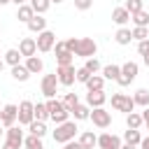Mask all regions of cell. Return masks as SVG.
<instances>
[{
  "mask_svg": "<svg viewBox=\"0 0 149 149\" xmlns=\"http://www.w3.org/2000/svg\"><path fill=\"white\" fill-rule=\"evenodd\" d=\"M23 65H26V70H28L30 74H40V72L44 70V61H42L37 54H35V56H30V58H26V63H23Z\"/></svg>",
  "mask_w": 149,
  "mask_h": 149,
  "instance_id": "cell-16",
  "label": "cell"
},
{
  "mask_svg": "<svg viewBox=\"0 0 149 149\" xmlns=\"http://www.w3.org/2000/svg\"><path fill=\"white\" fill-rule=\"evenodd\" d=\"M2 135H5V128H2V123H0V137H2Z\"/></svg>",
  "mask_w": 149,
  "mask_h": 149,
  "instance_id": "cell-52",
  "label": "cell"
},
{
  "mask_svg": "<svg viewBox=\"0 0 149 149\" xmlns=\"http://www.w3.org/2000/svg\"><path fill=\"white\" fill-rule=\"evenodd\" d=\"M112 21H114V23H116L119 28H123V26H126V23L130 21V14H128V12L123 9V5H121V7H114V9H112Z\"/></svg>",
  "mask_w": 149,
  "mask_h": 149,
  "instance_id": "cell-18",
  "label": "cell"
},
{
  "mask_svg": "<svg viewBox=\"0 0 149 149\" xmlns=\"http://www.w3.org/2000/svg\"><path fill=\"white\" fill-rule=\"evenodd\" d=\"M147 128H149V126H147Z\"/></svg>",
  "mask_w": 149,
  "mask_h": 149,
  "instance_id": "cell-56",
  "label": "cell"
},
{
  "mask_svg": "<svg viewBox=\"0 0 149 149\" xmlns=\"http://www.w3.org/2000/svg\"><path fill=\"white\" fill-rule=\"evenodd\" d=\"M12 2H14V5H16V7H21V5H26V2H28V0H12Z\"/></svg>",
  "mask_w": 149,
  "mask_h": 149,
  "instance_id": "cell-48",
  "label": "cell"
},
{
  "mask_svg": "<svg viewBox=\"0 0 149 149\" xmlns=\"http://www.w3.org/2000/svg\"><path fill=\"white\" fill-rule=\"evenodd\" d=\"M130 21L135 23V26H140V28H149V12H135V14H130Z\"/></svg>",
  "mask_w": 149,
  "mask_h": 149,
  "instance_id": "cell-28",
  "label": "cell"
},
{
  "mask_svg": "<svg viewBox=\"0 0 149 149\" xmlns=\"http://www.w3.org/2000/svg\"><path fill=\"white\" fill-rule=\"evenodd\" d=\"M33 116H35V121H44V123H47V119H49L47 105H44V102H37V105L33 107Z\"/></svg>",
  "mask_w": 149,
  "mask_h": 149,
  "instance_id": "cell-33",
  "label": "cell"
},
{
  "mask_svg": "<svg viewBox=\"0 0 149 149\" xmlns=\"http://www.w3.org/2000/svg\"><path fill=\"white\" fill-rule=\"evenodd\" d=\"M33 107H35V102H30V100H21V102H19V112H16V121H19V126H28L30 121H35V116H33Z\"/></svg>",
  "mask_w": 149,
  "mask_h": 149,
  "instance_id": "cell-7",
  "label": "cell"
},
{
  "mask_svg": "<svg viewBox=\"0 0 149 149\" xmlns=\"http://www.w3.org/2000/svg\"><path fill=\"white\" fill-rule=\"evenodd\" d=\"M133 102H135V107L137 105L140 107H149V91L147 88H137L135 95H133Z\"/></svg>",
  "mask_w": 149,
  "mask_h": 149,
  "instance_id": "cell-29",
  "label": "cell"
},
{
  "mask_svg": "<svg viewBox=\"0 0 149 149\" xmlns=\"http://www.w3.org/2000/svg\"><path fill=\"white\" fill-rule=\"evenodd\" d=\"M21 147H23L21 142H14V140H5L0 149H21Z\"/></svg>",
  "mask_w": 149,
  "mask_h": 149,
  "instance_id": "cell-43",
  "label": "cell"
},
{
  "mask_svg": "<svg viewBox=\"0 0 149 149\" xmlns=\"http://www.w3.org/2000/svg\"><path fill=\"white\" fill-rule=\"evenodd\" d=\"M114 40H116V44H121V47H126V44H130L133 42V35H130V28H119L116 30V35H114Z\"/></svg>",
  "mask_w": 149,
  "mask_h": 149,
  "instance_id": "cell-25",
  "label": "cell"
},
{
  "mask_svg": "<svg viewBox=\"0 0 149 149\" xmlns=\"http://www.w3.org/2000/svg\"><path fill=\"white\" fill-rule=\"evenodd\" d=\"M26 26H28V30H30V33H37V35H40L42 30H47V19H44L42 14H35Z\"/></svg>",
  "mask_w": 149,
  "mask_h": 149,
  "instance_id": "cell-19",
  "label": "cell"
},
{
  "mask_svg": "<svg viewBox=\"0 0 149 149\" xmlns=\"http://www.w3.org/2000/svg\"><path fill=\"white\" fill-rule=\"evenodd\" d=\"M74 65H58L56 68V79H58V84L61 86H72L77 79H74Z\"/></svg>",
  "mask_w": 149,
  "mask_h": 149,
  "instance_id": "cell-9",
  "label": "cell"
},
{
  "mask_svg": "<svg viewBox=\"0 0 149 149\" xmlns=\"http://www.w3.org/2000/svg\"><path fill=\"white\" fill-rule=\"evenodd\" d=\"M91 7H93V0H74V9H79V12H86Z\"/></svg>",
  "mask_w": 149,
  "mask_h": 149,
  "instance_id": "cell-41",
  "label": "cell"
},
{
  "mask_svg": "<svg viewBox=\"0 0 149 149\" xmlns=\"http://www.w3.org/2000/svg\"><path fill=\"white\" fill-rule=\"evenodd\" d=\"M28 5L33 7V12H35V14H44V12L51 7V0H30Z\"/></svg>",
  "mask_w": 149,
  "mask_h": 149,
  "instance_id": "cell-37",
  "label": "cell"
},
{
  "mask_svg": "<svg viewBox=\"0 0 149 149\" xmlns=\"http://www.w3.org/2000/svg\"><path fill=\"white\" fill-rule=\"evenodd\" d=\"M47 112H49V119L58 126V123H65V121H70V112L63 107V102L61 100H56V98H49L47 102Z\"/></svg>",
  "mask_w": 149,
  "mask_h": 149,
  "instance_id": "cell-1",
  "label": "cell"
},
{
  "mask_svg": "<svg viewBox=\"0 0 149 149\" xmlns=\"http://www.w3.org/2000/svg\"><path fill=\"white\" fill-rule=\"evenodd\" d=\"M88 119L93 121V126H95V128H107V126L112 123V114H109L105 107H95V109H91Z\"/></svg>",
  "mask_w": 149,
  "mask_h": 149,
  "instance_id": "cell-10",
  "label": "cell"
},
{
  "mask_svg": "<svg viewBox=\"0 0 149 149\" xmlns=\"http://www.w3.org/2000/svg\"><path fill=\"white\" fill-rule=\"evenodd\" d=\"M54 51H56V68H58V65H72V58H74V56L68 51L65 40H56Z\"/></svg>",
  "mask_w": 149,
  "mask_h": 149,
  "instance_id": "cell-8",
  "label": "cell"
},
{
  "mask_svg": "<svg viewBox=\"0 0 149 149\" xmlns=\"http://www.w3.org/2000/svg\"><path fill=\"white\" fill-rule=\"evenodd\" d=\"M9 2H12V0H0V5H9Z\"/></svg>",
  "mask_w": 149,
  "mask_h": 149,
  "instance_id": "cell-53",
  "label": "cell"
},
{
  "mask_svg": "<svg viewBox=\"0 0 149 149\" xmlns=\"http://www.w3.org/2000/svg\"><path fill=\"white\" fill-rule=\"evenodd\" d=\"M105 102H107V93H105V91H88V93H86V105H88L91 109L105 107Z\"/></svg>",
  "mask_w": 149,
  "mask_h": 149,
  "instance_id": "cell-14",
  "label": "cell"
},
{
  "mask_svg": "<svg viewBox=\"0 0 149 149\" xmlns=\"http://www.w3.org/2000/svg\"><path fill=\"white\" fill-rule=\"evenodd\" d=\"M126 126L140 130V126H142V116H140V112H130V114H126Z\"/></svg>",
  "mask_w": 149,
  "mask_h": 149,
  "instance_id": "cell-35",
  "label": "cell"
},
{
  "mask_svg": "<svg viewBox=\"0 0 149 149\" xmlns=\"http://www.w3.org/2000/svg\"><path fill=\"white\" fill-rule=\"evenodd\" d=\"M2 61H5V65H12V68L19 65V63H21V54H19V49H7Z\"/></svg>",
  "mask_w": 149,
  "mask_h": 149,
  "instance_id": "cell-30",
  "label": "cell"
},
{
  "mask_svg": "<svg viewBox=\"0 0 149 149\" xmlns=\"http://www.w3.org/2000/svg\"><path fill=\"white\" fill-rule=\"evenodd\" d=\"M84 68L91 72V74H98L100 70H102V65H100V61L93 56V58H86V63H84Z\"/></svg>",
  "mask_w": 149,
  "mask_h": 149,
  "instance_id": "cell-38",
  "label": "cell"
},
{
  "mask_svg": "<svg viewBox=\"0 0 149 149\" xmlns=\"http://www.w3.org/2000/svg\"><path fill=\"white\" fill-rule=\"evenodd\" d=\"M70 114L74 116V121H86V119H88V114H91V107H88V105H81V102H79V105H77V107H74V109L70 112Z\"/></svg>",
  "mask_w": 149,
  "mask_h": 149,
  "instance_id": "cell-26",
  "label": "cell"
},
{
  "mask_svg": "<svg viewBox=\"0 0 149 149\" xmlns=\"http://www.w3.org/2000/svg\"><path fill=\"white\" fill-rule=\"evenodd\" d=\"M130 35H133V40H137V42L149 40V28H140V26H135V28L130 30Z\"/></svg>",
  "mask_w": 149,
  "mask_h": 149,
  "instance_id": "cell-39",
  "label": "cell"
},
{
  "mask_svg": "<svg viewBox=\"0 0 149 149\" xmlns=\"http://www.w3.org/2000/svg\"><path fill=\"white\" fill-rule=\"evenodd\" d=\"M98 51V44L93 37H79V44H77V51L74 56H81V58H93Z\"/></svg>",
  "mask_w": 149,
  "mask_h": 149,
  "instance_id": "cell-6",
  "label": "cell"
},
{
  "mask_svg": "<svg viewBox=\"0 0 149 149\" xmlns=\"http://www.w3.org/2000/svg\"><path fill=\"white\" fill-rule=\"evenodd\" d=\"M137 72H140V65H137L135 61H126V63L121 65V74H119L116 84H119V86H130V84L135 81Z\"/></svg>",
  "mask_w": 149,
  "mask_h": 149,
  "instance_id": "cell-3",
  "label": "cell"
},
{
  "mask_svg": "<svg viewBox=\"0 0 149 149\" xmlns=\"http://www.w3.org/2000/svg\"><path fill=\"white\" fill-rule=\"evenodd\" d=\"M28 130H30V135H35V137H44V135H47V123H44V121H30V123H28Z\"/></svg>",
  "mask_w": 149,
  "mask_h": 149,
  "instance_id": "cell-27",
  "label": "cell"
},
{
  "mask_svg": "<svg viewBox=\"0 0 149 149\" xmlns=\"http://www.w3.org/2000/svg\"><path fill=\"white\" fill-rule=\"evenodd\" d=\"M119 149H137V147H133V144H121Z\"/></svg>",
  "mask_w": 149,
  "mask_h": 149,
  "instance_id": "cell-50",
  "label": "cell"
},
{
  "mask_svg": "<svg viewBox=\"0 0 149 149\" xmlns=\"http://www.w3.org/2000/svg\"><path fill=\"white\" fill-rule=\"evenodd\" d=\"M140 116H142V123H147V126H149V107H144V109L140 112Z\"/></svg>",
  "mask_w": 149,
  "mask_h": 149,
  "instance_id": "cell-46",
  "label": "cell"
},
{
  "mask_svg": "<svg viewBox=\"0 0 149 149\" xmlns=\"http://www.w3.org/2000/svg\"><path fill=\"white\" fill-rule=\"evenodd\" d=\"M102 79L105 81H116L119 79V74H121V65H116V63H109V65H102Z\"/></svg>",
  "mask_w": 149,
  "mask_h": 149,
  "instance_id": "cell-17",
  "label": "cell"
},
{
  "mask_svg": "<svg viewBox=\"0 0 149 149\" xmlns=\"http://www.w3.org/2000/svg\"><path fill=\"white\" fill-rule=\"evenodd\" d=\"M19 54L26 56V58L35 56V54H37V42H35V37H23V40L19 42Z\"/></svg>",
  "mask_w": 149,
  "mask_h": 149,
  "instance_id": "cell-15",
  "label": "cell"
},
{
  "mask_svg": "<svg viewBox=\"0 0 149 149\" xmlns=\"http://www.w3.org/2000/svg\"><path fill=\"white\" fill-rule=\"evenodd\" d=\"M84 86H86V91H105V79H102V74H91V79Z\"/></svg>",
  "mask_w": 149,
  "mask_h": 149,
  "instance_id": "cell-23",
  "label": "cell"
},
{
  "mask_svg": "<svg viewBox=\"0 0 149 149\" xmlns=\"http://www.w3.org/2000/svg\"><path fill=\"white\" fill-rule=\"evenodd\" d=\"M112 107H114L116 112H123V114L135 112L133 95H126V93H112Z\"/></svg>",
  "mask_w": 149,
  "mask_h": 149,
  "instance_id": "cell-4",
  "label": "cell"
},
{
  "mask_svg": "<svg viewBox=\"0 0 149 149\" xmlns=\"http://www.w3.org/2000/svg\"><path fill=\"white\" fill-rule=\"evenodd\" d=\"M137 51H140V56L149 54V40H142V42H137Z\"/></svg>",
  "mask_w": 149,
  "mask_h": 149,
  "instance_id": "cell-44",
  "label": "cell"
},
{
  "mask_svg": "<svg viewBox=\"0 0 149 149\" xmlns=\"http://www.w3.org/2000/svg\"><path fill=\"white\" fill-rule=\"evenodd\" d=\"M40 88H42V95L49 100V98H56V88H58V79H56V72H51V74H44L42 77V84H40Z\"/></svg>",
  "mask_w": 149,
  "mask_h": 149,
  "instance_id": "cell-11",
  "label": "cell"
},
{
  "mask_svg": "<svg viewBox=\"0 0 149 149\" xmlns=\"http://www.w3.org/2000/svg\"><path fill=\"white\" fill-rule=\"evenodd\" d=\"M0 33H2V28H0Z\"/></svg>",
  "mask_w": 149,
  "mask_h": 149,
  "instance_id": "cell-55",
  "label": "cell"
},
{
  "mask_svg": "<svg viewBox=\"0 0 149 149\" xmlns=\"http://www.w3.org/2000/svg\"><path fill=\"white\" fill-rule=\"evenodd\" d=\"M77 44H79V37H68L65 40V47H68V51L74 56V51H77Z\"/></svg>",
  "mask_w": 149,
  "mask_h": 149,
  "instance_id": "cell-42",
  "label": "cell"
},
{
  "mask_svg": "<svg viewBox=\"0 0 149 149\" xmlns=\"http://www.w3.org/2000/svg\"><path fill=\"white\" fill-rule=\"evenodd\" d=\"M33 16H35V12H33V7H30L28 2H26V5H21V7H16V19H19V21L28 23Z\"/></svg>",
  "mask_w": 149,
  "mask_h": 149,
  "instance_id": "cell-24",
  "label": "cell"
},
{
  "mask_svg": "<svg viewBox=\"0 0 149 149\" xmlns=\"http://www.w3.org/2000/svg\"><path fill=\"white\" fill-rule=\"evenodd\" d=\"M51 2H56V5H61V2H63V0H51Z\"/></svg>",
  "mask_w": 149,
  "mask_h": 149,
  "instance_id": "cell-54",
  "label": "cell"
},
{
  "mask_svg": "<svg viewBox=\"0 0 149 149\" xmlns=\"http://www.w3.org/2000/svg\"><path fill=\"white\" fill-rule=\"evenodd\" d=\"M12 77H14L16 81H28V79H30V72L26 70V65H21V63H19V65H14V68H12Z\"/></svg>",
  "mask_w": 149,
  "mask_h": 149,
  "instance_id": "cell-31",
  "label": "cell"
},
{
  "mask_svg": "<svg viewBox=\"0 0 149 149\" xmlns=\"http://www.w3.org/2000/svg\"><path fill=\"white\" fill-rule=\"evenodd\" d=\"M16 112H19V105H14V102H7L0 109V123H2V128H9V126L16 123Z\"/></svg>",
  "mask_w": 149,
  "mask_h": 149,
  "instance_id": "cell-12",
  "label": "cell"
},
{
  "mask_svg": "<svg viewBox=\"0 0 149 149\" xmlns=\"http://www.w3.org/2000/svg\"><path fill=\"white\" fill-rule=\"evenodd\" d=\"M121 147V137L114 133H102L98 135V149H119Z\"/></svg>",
  "mask_w": 149,
  "mask_h": 149,
  "instance_id": "cell-13",
  "label": "cell"
},
{
  "mask_svg": "<svg viewBox=\"0 0 149 149\" xmlns=\"http://www.w3.org/2000/svg\"><path fill=\"white\" fill-rule=\"evenodd\" d=\"M77 130H79V128H77V123H74V121L58 123V126H56V130H54V142H58V144H65V142L74 140Z\"/></svg>",
  "mask_w": 149,
  "mask_h": 149,
  "instance_id": "cell-2",
  "label": "cell"
},
{
  "mask_svg": "<svg viewBox=\"0 0 149 149\" xmlns=\"http://www.w3.org/2000/svg\"><path fill=\"white\" fill-rule=\"evenodd\" d=\"M35 42H37V51L40 54H49V51H54V44H56V35L47 28V30H42L37 37H35Z\"/></svg>",
  "mask_w": 149,
  "mask_h": 149,
  "instance_id": "cell-5",
  "label": "cell"
},
{
  "mask_svg": "<svg viewBox=\"0 0 149 149\" xmlns=\"http://www.w3.org/2000/svg\"><path fill=\"white\" fill-rule=\"evenodd\" d=\"M74 79H77L79 84H86V81L91 79V72H88V70L81 65V68H77V70H74Z\"/></svg>",
  "mask_w": 149,
  "mask_h": 149,
  "instance_id": "cell-40",
  "label": "cell"
},
{
  "mask_svg": "<svg viewBox=\"0 0 149 149\" xmlns=\"http://www.w3.org/2000/svg\"><path fill=\"white\" fill-rule=\"evenodd\" d=\"M61 102H63V107H65L68 112H72V109L79 105V95H77V93H65V98H63Z\"/></svg>",
  "mask_w": 149,
  "mask_h": 149,
  "instance_id": "cell-34",
  "label": "cell"
},
{
  "mask_svg": "<svg viewBox=\"0 0 149 149\" xmlns=\"http://www.w3.org/2000/svg\"><path fill=\"white\" fill-rule=\"evenodd\" d=\"M63 149H84V147H81L77 140H70V142H65V144H63Z\"/></svg>",
  "mask_w": 149,
  "mask_h": 149,
  "instance_id": "cell-45",
  "label": "cell"
},
{
  "mask_svg": "<svg viewBox=\"0 0 149 149\" xmlns=\"http://www.w3.org/2000/svg\"><path fill=\"white\" fill-rule=\"evenodd\" d=\"M23 130H21V126H9V128H5V140H14V142H21L23 144Z\"/></svg>",
  "mask_w": 149,
  "mask_h": 149,
  "instance_id": "cell-21",
  "label": "cell"
},
{
  "mask_svg": "<svg viewBox=\"0 0 149 149\" xmlns=\"http://www.w3.org/2000/svg\"><path fill=\"white\" fill-rule=\"evenodd\" d=\"M140 142H142V133H140V130H135V128H128V130L123 133V144L140 147Z\"/></svg>",
  "mask_w": 149,
  "mask_h": 149,
  "instance_id": "cell-22",
  "label": "cell"
},
{
  "mask_svg": "<svg viewBox=\"0 0 149 149\" xmlns=\"http://www.w3.org/2000/svg\"><path fill=\"white\" fill-rule=\"evenodd\" d=\"M142 63H144V65L149 68V54H144V56H142Z\"/></svg>",
  "mask_w": 149,
  "mask_h": 149,
  "instance_id": "cell-49",
  "label": "cell"
},
{
  "mask_svg": "<svg viewBox=\"0 0 149 149\" xmlns=\"http://www.w3.org/2000/svg\"><path fill=\"white\" fill-rule=\"evenodd\" d=\"M123 9H126L128 14L142 12V9H144V0H126V2H123Z\"/></svg>",
  "mask_w": 149,
  "mask_h": 149,
  "instance_id": "cell-36",
  "label": "cell"
},
{
  "mask_svg": "<svg viewBox=\"0 0 149 149\" xmlns=\"http://www.w3.org/2000/svg\"><path fill=\"white\" fill-rule=\"evenodd\" d=\"M140 149H149V135H147V137H142V142H140Z\"/></svg>",
  "mask_w": 149,
  "mask_h": 149,
  "instance_id": "cell-47",
  "label": "cell"
},
{
  "mask_svg": "<svg viewBox=\"0 0 149 149\" xmlns=\"http://www.w3.org/2000/svg\"><path fill=\"white\" fill-rule=\"evenodd\" d=\"M77 142H79L84 149H93V147H98V135H95L93 130H84Z\"/></svg>",
  "mask_w": 149,
  "mask_h": 149,
  "instance_id": "cell-20",
  "label": "cell"
},
{
  "mask_svg": "<svg viewBox=\"0 0 149 149\" xmlns=\"http://www.w3.org/2000/svg\"><path fill=\"white\" fill-rule=\"evenodd\" d=\"M23 149H44V142H42V137L26 135L23 137Z\"/></svg>",
  "mask_w": 149,
  "mask_h": 149,
  "instance_id": "cell-32",
  "label": "cell"
},
{
  "mask_svg": "<svg viewBox=\"0 0 149 149\" xmlns=\"http://www.w3.org/2000/svg\"><path fill=\"white\" fill-rule=\"evenodd\" d=\"M2 70H5V61L0 58V72H2Z\"/></svg>",
  "mask_w": 149,
  "mask_h": 149,
  "instance_id": "cell-51",
  "label": "cell"
}]
</instances>
